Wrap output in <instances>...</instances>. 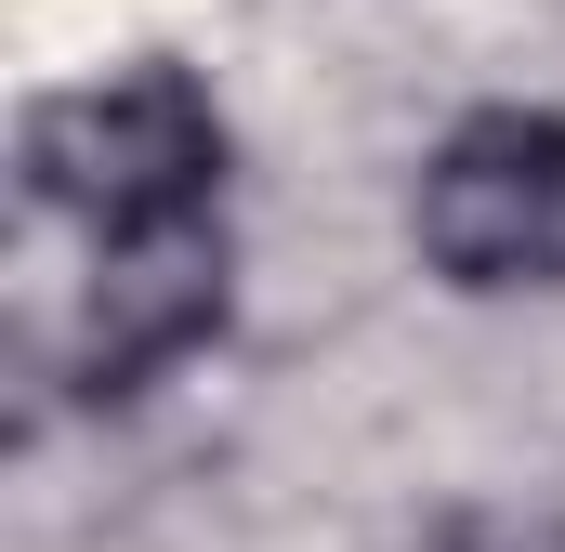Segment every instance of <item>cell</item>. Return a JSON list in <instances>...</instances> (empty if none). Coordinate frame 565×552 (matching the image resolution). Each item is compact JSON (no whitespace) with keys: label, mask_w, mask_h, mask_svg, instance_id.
I'll return each instance as SVG.
<instances>
[{"label":"cell","mask_w":565,"mask_h":552,"mask_svg":"<svg viewBox=\"0 0 565 552\" xmlns=\"http://www.w3.org/2000/svg\"><path fill=\"white\" fill-rule=\"evenodd\" d=\"M26 198L66 211V224H93V251L211 224V198H224V106L184 66L79 79V93H53L26 119Z\"/></svg>","instance_id":"6da1fadb"},{"label":"cell","mask_w":565,"mask_h":552,"mask_svg":"<svg viewBox=\"0 0 565 552\" xmlns=\"http://www.w3.org/2000/svg\"><path fill=\"white\" fill-rule=\"evenodd\" d=\"M422 264L447 289H540L565 276V119L553 106H473L422 158Z\"/></svg>","instance_id":"7a4b0ae2"},{"label":"cell","mask_w":565,"mask_h":552,"mask_svg":"<svg viewBox=\"0 0 565 552\" xmlns=\"http://www.w3.org/2000/svg\"><path fill=\"white\" fill-rule=\"evenodd\" d=\"M224 329V224H171V237H119L93 251L79 289V395H145L158 369H184Z\"/></svg>","instance_id":"3957f363"},{"label":"cell","mask_w":565,"mask_h":552,"mask_svg":"<svg viewBox=\"0 0 565 552\" xmlns=\"http://www.w3.org/2000/svg\"><path fill=\"white\" fill-rule=\"evenodd\" d=\"M434 552H565V513H447Z\"/></svg>","instance_id":"277c9868"}]
</instances>
